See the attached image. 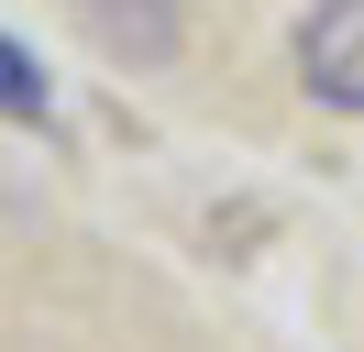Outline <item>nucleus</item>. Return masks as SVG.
<instances>
[{
    "mask_svg": "<svg viewBox=\"0 0 364 352\" xmlns=\"http://www.w3.org/2000/svg\"><path fill=\"white\" fill-rule=\"evenodd\" d=\"M298 88L342 121H364V0H320L298 22Z\"/></svg>",
    "mask_w": 364,
    "mask_h": 352,
    "instance_id": "obj_1",
    "label": "nucleus"
},
{
    "mask_svg": "<svg viewBox=\"0 0 364 352\" xmlns=\"http://www.w3.org/2000/svg\"><path fill=\"white\" fill-rule=\"evenodd\" d=\"M45 110H55V88H45V66H33V55H23V44H11V33H0V121H45Z\"/></svg>",
    "mask_w": 364,
    "mask_h": 352,
    "instance_id": "obj_3",
    "label": "nucleus"
},
{
    "mask_svg": "<svg viewBox=\"0 0 364 352\" xmlns=\"http://www.w3.org/2000/svg\"><path fill=\"white\" fill-rule=\"evenodd\" d=\"M77 22H89L122 66H166L177 55V0H77Z\"/></svg>",
    "mask_w": 364,
    "mask_h": 352,
    "instance_id": "obj_2",
    "label": "nucleus"
}]
</instances>
